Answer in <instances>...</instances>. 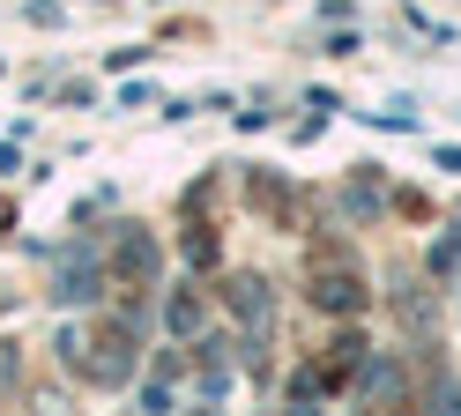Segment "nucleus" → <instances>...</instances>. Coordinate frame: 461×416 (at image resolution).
Listing matches in <instances>:
<instances>
[{
  "label": "nucleus",
  "instance_id": "f03ea898",
  "mask_svg": "<svg viewBox=\"0 0 461 416\" xmlns=\"http://www.w3.org/2000/svg\"><path fill=\"white\" fill-rule=\"evenodd\" d=\"M97 283H104V276H97V260H90V267L68 260V267H60V290H52V297H60V305H82V297H97Z\"/></svg>",
  "mask_w": 461,
  "mask_h": 416
},
{
  "label": "nucleus",
  "instance_id": "20e7f679",
  "mask_svg": "<svg viewBox=\"0 0 461 416\" xmlns=\"http://www.w3.org/2000/svg\"><path fill=\"white\" fill-rule=\"evenodd\" d=\"M164 327H171V335H194V327H201V297H194V290H171Z\"/></svg>",
  "mask_w": 461,
  "mask_h": 416
},
{
  "label": "nucleus",
  "instance_id": "f8f14e48",
  "mask_svg": "<svg viewBox=\"0 0 461 416\" xmlns=\"http://www.w3.org/2000/svg\"><path fill=\"white\" fill-rule=\"evenodd\" d=\"M291 416H312V409H291Z\"/></svg>",
  "mask_w": 461,
  "mask_h": 416
},
{
  "label": "nucleus",
  "instance_id": "39448f33",
  "mask_svg": "<svg viewBox=\"0 0 461 416\" xmlns=\"http://www.w3.org/2000/svg\"><path fill=\"white\" fill-rule=\"evenodd\" d=\"M365 394H402V365L394 357H372L365 365Z\"/></svg>",
  "mask_w": 461,
  "mask_h": 416
},
{
  "label": "nucleus",
  "instance_id": "6e6552de",
  "mask_svg": "<svg viewBox=\"0 0 461 416\" xmlns=\"http://www.w3.org/2000/svg\"><path fill=\"white\" fill-rule=\"evenodd\" d=\"M141 416H171V386H164V379L141 386Z\"/></svg>",
  "mask_w": 461,
  "mask_h": 416
},
{
  "label": "nucleus",
  "instance_id": "9b49d317",
  "mask_svg": "<svg viewBox=\"0 0 461 416\" xmlns=\"http://www.w3.org/2000/svg\"><path fill=\"white\" fill-rule=\"evenodd\" d=\"M8 164H15V149H8V141H0V171H8Z\"/></svg>",
  "mask_w": 461,
  "mask_h": 416
},
{
  "label": "nucleus",
  "instance_id": "1a4fd4ad",
  "mask_svg": "<svg viewBox=\"0 0 461 416\" xmlns=\"http://www.w3.org/2000/svg\"><path fill=\"white\" fill-rule=\"evenodd\" d=\"M454 260H461V238H439V246H431V267H439V276H447Z\"/></svg>",
  "mask_w": 461,
  "mask_h": 416
},
{
  "label": "nucleus",
  "instance_id": "423d86ee",
  "mask_svg": "<svg viewBox=\"0 0 461 416\" xmlns=\"http://www.w3.org/2000/svg\"><path fill=\"white\" fill-rule=\"evenodd\" d=\"M230 305H239V320H261L268 297H261V283H253V276H239V283H230Z\"/></svg>",
  "mask_w": 461,
  "mask_h": 416
},
{
  "label": "nucleus",
  "instance_id": "0eeeda50",
  "mask_svg": "<svg viewBox=\"0 0 461 416\" xmlns=\"http://www.w3.org/2000/svg\"><path fill=\"white\" fill-rule=\"evenodd\" d=\"M431 416H461V386H454V379L431 386Z\"/></svg>",
  "mask_w": 461,
  "mask_h": 416
},
{
  "label": "nucleus",
  "instance_id": "7ed1b4c3",
  "mask_svg": "<svg viewBox=\"0 0 461 416\" xmlns=\"http://www.w3.org/2000/svg\"><path fill=\"white\" fill-rule=\"evenodd\" d=\"M312 297H321L328 312H357V305H365V290H357V276H321V290H312Z\"/></svg>",
  "mask_w": 461,
  "mask_h": 416
},
{
  "label": "nucleus",
  "instance_id": "9d476101",
  "mask_svg": "<svg viewBox=\"0 0 461 416\" xmlns=\"http://www.w3.org/2000/svg\"><path fill=\"white\" fill-rule=\"evenodd\" d=\"M0 386H15V349L0 342Z\"/></svg>",
  "mask_w": 461,
  "mask_h": 416
},
{
  "label": "nucleus",
  "instance_id": "f257e3e1",
  "mask_svg": "<svg viewBox=\"0 0 461 416\" xmlns=\"http://www.w3.org/2000/svg\"><path fill=\"white\" fill-rule=\"evenodd\" d=\"M112 276H120V283H141V276H157V246H149L141 231H127V238H120V253H112Z\"/></svg>",
  "mask_w": 461,
  "mask_h": 416
}]
</instances>
